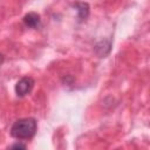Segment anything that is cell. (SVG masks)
<instances>
[{"mask_svg": "<svg viewBox=\"0 0 150 150\" xmlns=\"http://www.w3.org/2000/svg\"><path fill=\"white\" fill-rule=\"evenodd\" d=\"M36 131V121L34 118H20L11 128V135L19 139L30 138Z\"/></svg>", "mask_w": 150, "mask_h": 150, "instance_id": "6da1fadb", "label": "cell"}, {"mask_svg": "<svg viewBox=\"0 0 150 150\" xmlns=\"http://www.w3.org/2000/svg\"><path fill=\"white\" fill-rule=\"evenodd\" d=\"M33 87H34V80L32 77L26 76L19 80L18 83L15 84V93L18 96H25L32 91Z\"/></svg>", "mask_w": 150, "mask_h": 150, "instance_id": "7a4b0ae2", "label": "cell"}, {"mask_svg": "<svg viewBox=\"0 0 150 150\" xmlns=\"http://www.w3.org/2000/svg\"><path fill=\"white\" fill-rule=\"evenodd\" d=\"M23 22L27 27L36 28V27L40 26V16H39V14H36L34 12H30V13H28L23 16Z\"/></svg>", "mask_w": 150, "mask_h": 150, "instance_id": "3957f363", "label": "cell"}, {"mask_svg": "<svg viewBox=\"0 0 150 150\" xmlns=\"http://www.w3.org/2000/svg\"><path fill=\"white\" fill-rule=\"evenodd\" d=\"M75 6L77 7V12H79V19L80 20H86L88 14H89V7L87 4L81 2V4H75Z\"/></svg>", "mask_w": 150, "mask_h": 150, "instance_id": "277c9868", "label": "cell"}, {"mask_svg": "<svg viewBox=\"0 0 150 150\" xmlns=\"http://www.w3.org/2000/svg\"><path fill=\"white\" fill-rule=\"evenodd\" d=\"M9 150H27V148H26V145L22 144V143H15V144L12 145V148H11Z\"/></svg>", "mask_w": 150, "mask_h": 150, "instance_id": "5b68a950", "label": "cell"}, {"mask_svg": "<svg viewBox=\"0 0 150 150\" xmlns=\"http://www.w3.org/2000/svg\"><path fill=\"white\" fill-rule=\"evenodd\" d=\"M1 62H2V55L0 54V64H1Z\"/></svg>", "mask_w": 150, "mask_h": 150, "instance_id": "8992f818", "label": "cell"}]
</instances>
